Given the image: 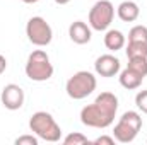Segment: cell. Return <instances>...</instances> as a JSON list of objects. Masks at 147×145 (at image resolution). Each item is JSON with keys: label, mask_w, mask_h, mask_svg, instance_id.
<instances>
[{"label": "cell", "mask_w": 147, "mask_h": 145, "mask_svg": "<svg viewBox=\"0 0 147 145\" xmlns=\"http://www.w3.org/2000/svg\"><path fill=\"white\" fill-rule=\"evenodd\" d=\"M26 34L28 39L36 44V46H46L51 43L53 39V31H51V26L43 19V17H31L26 24Z\"/></svg>", "instance_id": "cell-7"}, {"label": "cell", "mask_w": 147, "mask_h": 145, "mask_svg": "<svg viewBox=\"0 0 147 145\" xmlns=\"http://www.w3.org/2000/svg\"><path fill=\"white\" fill-rule=\"evenodd\" d=\"M94 70L101 77H115L120 72V60L113 55H101L94 63Z\"/></svg>", "instance_id": "cell-9"}, {"label": "cell", "mask_w": 147, "mask_h": 145, "mask_svg": "<svg viewBox=\"0 0 147 145\" xmlns=\"http://www.w3.org/2000/svg\"><path fill=\"white\" fill-rule=\"evenodd\" d=\"M115 7L110 0H99L89 10V26L94 31H106L113 22Z\"/></svg>", "instance_id": "cell-6"}, {"label": "cell", "mask_w": 147, "mask_h": 145, "mask_svg": "<svg viewBox=\"0 0 147 145\" xmlns=\"http://www.w3.org/2000/svg\"><path fill=\"white\" fill-rule=\"evenodd\" d=\"M94 144L96 145H115V137H106V135H103V137L96 138Z\"/></svg>", "instance_id": "cell-20"}, {"label": "cell", "mask_w": 147, "mask_h": 145, "mask_svg": "<svg viewBox=\"0 0 147 145\" xmlns=\"http://www.w3.org/2000/svg\"><path fill=\"white\" fill-rule=\"evenodd\" d=\"M135 104H137V108L140 109L142 113L147 114V91L137 92V96H135Z\"/></svg>", "instance_id": "cell-18"}, {"label": "cell", "mask_w": 147, "mask_h": 145, "mask_svg": "<svg viewBox=\"0 0 147 145\" xmlns=\"http://www.w3.org/2000/svg\"><path fill=\"white\" fill-rule=\"evenodd\" d=\"M29 128L33 133H36L38 138H43L46 142H58L62 137V128L55 121V118L46 111H38L29 119Z\"/></svg>", "instance_id": "cell-2"}, {"label": "cell", "mask_w": 147, "mask_h": 145, "mask_svg": "<svg viewBox=\"0 0 147 145\" xmlns=\"http://www.w3.org/2000/svg\"><path fill=\"white\" fill-rule=\"evenodd\" d=\"M5 68H7V60H5L3 55H0V75L5 72Z\"/></svg>", "instance_id": "cell-21"}, {"label": "cell", "mask_w": 147, "mask_h": 145, "mask_svg": "<svg viewBox=\"0 0 147 145\" xmlns=\"http://www.w3.org/2000/svg\"><path fill=\"white\" fill-rule=\"evenodd\" d=\"M16 145H38V138L33 135H22L16 140Z\"/></svg>", "instance_id": "cell-19"}, {"label": "cell", "mask_w": 147, "mask_h": 145, "mask_svg": "<svg viewBox=\"0 0 147 145\" xmlns=\"http://www.w3.org/2000/svg\"><path fill=\"white\" fill-rule=\"evenodd\" d=\"M127 56H128V58H147V43L128 41Z\"/></svg>", "instance_id": "cell-14"}, {"label": "cell", "mask_w": 147, "mask_h": 145, "mask_svg": "<svg viewBox=\"0 0 147 145\" xmlns=\"http://www.w3.org/2000/svg\"><path fill=\"white\" fill-rule=\"evenodd\" d=\"M63 144L65 145H86V144H89V140L82 133H70V135H67L63 138Z\"/></svg>", "instance_id": "cell-17"}, {"label": "cell", "mask_w": 147, "mask_h": 145, "mask_svg": "<svg viewBox=\"0 0 147 145\" xmlns=\"http://www.w3.org/2000/svg\"><path fill=\"white\" fill-rule=\"evenodd\" d=\"M24 3H36V2H39V0H22Z\"/></svg>", "instance_id": "cell-23"}, {"label": "cell", "mask_w": 147, "mask_h": 145, "mask_svg": "<svg viewBox=\"0 0 147 145\" xmlns=\"http://www.w3.org/2000/svg\"><path fill=\"white\" fill-rule=\"evenodd\" d=\"M116 12H118V17H120L123 22H134V21H137L139 15H140V9H139V5H137L135 2H132V0H125V2H121V3L118 5Z\"/></svg>", "instance_id": "cell-11"}, {"label": "cell", "mask_w": 147, "mask_h": 145, "mask_svg": "<svg viewBox=\"0 0 147 145\" xmlns=\"http://www.w3.org/2000/svg\"><path fill=\"white\" fill-rule=\"evenodd\" d=\"M105 46L111 50V51H118L125 46V36L121 31L118 29H110L106 34H105Z\"/></svg>", "instance_id": "cell-13"}, {"label": "cell", "mask_w": 147, "mask_h": 145, "mask_svg": "<svg viewBox=\"0 0 147 145\" xmlns=\"http://www.w3.org/2000/svg\"><path fill=\"white\" fill-rule=\"evenodd\" d=\"M128 68L139 72L140 75H147V58H128Z\"/></svg>", "instance_id": "cell-16"}, {"label": "cell", "mask_w": 147, "mask_h": 145, "mask_svg": "<svg viewBox=\"0 0 147 145\" xmlns=\"http://www.w3.org/2000/svg\"><path fill=\"white\" fill-rule=\"evenodd\" d=\"M0 99H2V104L10 111L21 109L24 104V91L17 84H9L3 87Z\"/></svg>", "instance_id": "cell-8"}, {"label": "cell", "mask_w": 147, "mask_h": 145, "mask_svg": "<svg viewBox=\"0 0 147 145\" xmlns=\"http://www.w3.org/2000/svg\"><path fill=\"white\" fill-rule=\"evenodd\" d=\"M69 36L72 39L75 44H86V43H89L91 41V28L86 24V22H82V21H75L70 24V28H69Z\"/></svg>", "instance_id": "cell-10"}, {"label": "cell", "mask_w": 147, "mask_h": 145, "mask_svg": "<svg viewBox=\"0 0 147 145\" xmlns=\"http://www.w3.org/2000/svg\"><path fill=\"white\" fill-rule=\"evenodd\" d=\"M128 41H139V43H147V28L146 26H134L128 33Z\"/></svg>", "instance_id": "cell-15"}, {"label": "cell", "mask_w": 147, "mask_h": 145, "mask_svg": "<svg viewBox=\"0 0 147 145\" xmlns=\"http://www.w3.org/2000/svg\"><path fill=\"white\" fill-rule=\"evenodd\" d=\"M142 80H144V75H140L139 72H135V70H132L128 67L120 73V84H121V87H125L128 91L139 89L140 84H142Z\"/></svg>", "instance_id": "cell-12"}, {"label": "cell", "mask_w": 147, "mask_h": 145, "mask_svg": "<svg viewBox=\"0 0 147 145\" xmlns=\"http://www.w3.org/2000/svg\"><path fill=\"white\" fill-rule=\"evenodd\" d=\"M55 2H57L58 5H65V3H69L70 0H55Z\"/></svg>", "instance_id": "cell-22"}, {"label": "cell", "mask_w": 147, "mask_h": 145, "mask_svg": "<svg viewBox=\"0 0 147 145\" xmlns=\"http://www.w3.org/2000/svg\"><path fill=\"white\" fill-rule=\"evenodd\" d=\"M26 75L28 79L34 82H45L51 79L53 75V65L50 62V56L43 50H34L26 62Z\"/></svg>", "instance_id": "cell-4"}, {"label": "cell", "mask_w": 147, "mask_h": 145, "mask_svg": "<svg viewBox=\"0 0 147 145\" xmlns=\"http://www.w3.org/2000/svg\"><path fill=\"white\" fill-rule=\"evenodd\" d=\"M96 85H98V82H96V77L92 73L80 70V72L74 73L67 80L65 91H67L69 97H72L75 101H80V99L87 97L89 94H92L96 91Z\"/></svg>", "instance_id": "cell-5"}, {"label": "cell", "mask_w": 147, "mask_h": 145, "mask_svg": "<svg viewBox=\"0 0 147 145\" xmlns=\"http://www.w3.org/2000/svg\"><path fill=\"white\" fill-rule=\"evenodd\" d=\"M118 111V97L113 92H101L92 104L82 108L80 121L91 128H108Z\"/></svg>", "instance_id": "cell-1"}, {"label": "cell", "mask_w": 147, "mask_h": 145, "mask_svg": "<svg viewBox=\"0 0 147 145\" xmlns=\"http://www.w3.org/2000/svg\"><path fill=\"white\" fill-rule=\"evenodd\" d=\"M140 128H142L140 114L135 113V111H127V113L121 114L120 121L115 125L113 137L120 144H130V142L135 140V137L139 135Z\"/></svg>", "instance_id": "cell-3"}]
</instances>
